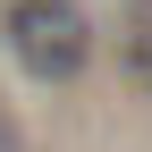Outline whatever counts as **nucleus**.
Returning a JSON list of instances; mask_svg holds the SVG:
<instances>
[{"label":"nucleus","mask_w":152,"mask_h":152,"mask_svg":"<svg viewBox=\"0 0 152 152\" xmlns=\"http://www.w3.org/2000/svg\"><path fill=\"white\" fill-rule=\"evenodd\" d=\"M0 152H26V135H17V118L0 110Z\"/></svg>","instance_id":"3"},{"label":"nucleus","mask_w":152,"mask_h":152,"mask_svg":"<svg viewBox=\"0 0 152 152\" xmlns=\"http://www.w3.org/2000/svg\"><path fill=\"white\" fill-rule=\"evenodd\" d=\"M118 68H127L135 93H152V0H127V17H118Z\"/></svg>","instance_id":"2"},{"label":"nucleus","mask_w":152,"mask_h":152,"mask_svg":"<svg viewBox=\"0 0 152 152\" xmlns=\"http://www.w3.org/2000/svg\"><path fill=\"white\" fill-rule=\"evenodd\" d=\"M0 34H9L17 68H26L34 85H76L85 59H93V26H85L76 0H9Z\"/></svg>","instance_id":"1"}]
</instances>
